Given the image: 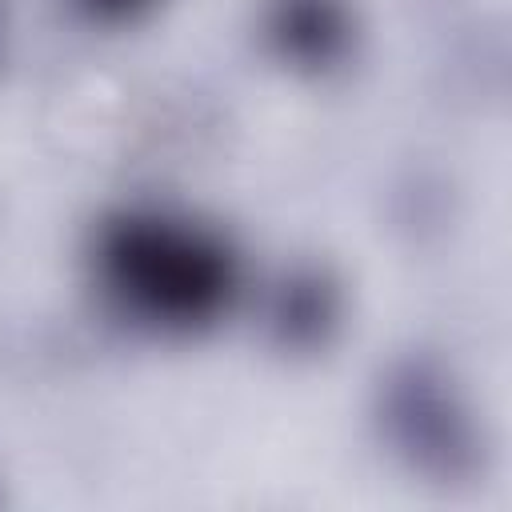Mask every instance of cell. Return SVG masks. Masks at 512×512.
Listing matches in <instances>:
<instances>
[{"mask_svg": "<svg viewBox=\"0 0 512 512\" xmlns=\"http://www.w3.org/2000/svg\"><path fill=\"white\" fill-rule=\"evenodd\" d=\"M100 276L108 292L148 324L200 328L236 292V260L188 220L140 212L120 216L100 236Z\"/></svg>", "mask_w": 512, "mask_h": 512, "instance_id": "1", "label": "cell"}, {"mask_svg": "<svg viewBox=\"0 0 512 512\" xmlns=\"http://www.w3.org/2000/svg\"><path fill=\"white\" fill-rule=\"evenodd\" d=\"M96 8H116V12H124L128 4H136V0H92Z\"/></svg>", "mask_w": 512, "mask_h": 512, "instance_id": "2", "label": "cell"}]
</instances>
